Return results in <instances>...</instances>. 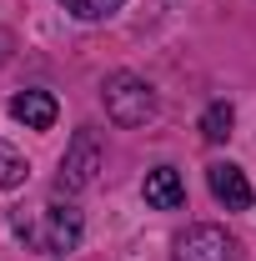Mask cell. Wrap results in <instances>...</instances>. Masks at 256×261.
<instances>
[{"label":"cell","mask_w":256,"mask_h":261,"mask_svg":"<svg viewBox=\"0 0 256 261\" xmlns=\"http://www.w3.org/2000/svg\"><path fill=\"white\" fill-rule=\"evenodd\" d=\"M231 126H236V106H231V100H211V106L201 111V121H196V130H201L206 146L231 141Z\"/></svg>","instance_id":"ba28073f"},{"label":"cell","mask_w":256,"mask_h":261,"mask_svg":"<svg viewBox=\"0 0 256 261\" xmlns=\"http://www.w3.org/2000/svg\"><path fill=\"white\" fill-rule=\"evenodd\" d=\"M171 261H236V241L226 236V226L196 221L171 241Z\"/></svg>","instance_id":"277c9868"},{"label":"cell","mask_w":256,"mask_h":261,"mask_svg":"<svg viewBox=\"0 0 256 261\" xmlns=\"http://www.w3.org/2000/svg\"><path fill=\"white\" fill-rule=\"evenodd\" d=\"M206 186H211V196L226 211H246L251 206V181H246V171L236 161H211L206 166Z\"/></svg>","instance_id":"5b68a950"},{"label":"cell","mask_w":256,"mask_h":261,"mask_svg":"<svg viewBox=\"0 0 256 261\" xmlns=\"http://www.w3.org/2000/svg\"><path fill=\"white\" fill-rule=\"evenodd\" d=\"M25 176H31L25 156H20L10 141H0V191H15V186H25Z\"/></svg>","instance_id":"9c48e42d"},{"label":"cell","mask_w":256,"mask_h":261,"mask_svg":"<svg viewBox=\"0 0 256 261\" xmlns=\"http://www.w3.org/2000/svg\"><path fill=\"white\" fill-rule=\"evenodd\" d=\"M141 196H146V206H156V211H181V206H186V181H181L176 166H156V171H146Z\"/></svg>","instance_id":"8992f818"},{"label":"cell","mask_w":256,"mask_h":261,"mask_svg":"<svg viewBox=\"0 0 256 261\" xmlns=\"http://www.w3.org/2000/svg\"><path fill=\"white\" fill-rule=\"evenodd\" d=\"M10 121H20L25 130H50L56 126V116H61V106L50 91H20V96H10Z\"/></svg>","instance_id":"52a82bcc"},{"label":"cell","mask_w":256,"mask_h":261,"mask_svg":"<svg viewBox=\"0 0 256 261\" xmlns=\"http://www.w3.org/2000/svg\"><path fill=\"white\" fill-rule=\"evenodd\" d=\"M100 106H106V116H111L116 126H126V130L156 121V111H161L151 81L136 75V70H116V75H106V81H100Z\"/></svg>","instance_id":"7a4b0ae2"},{"label":"cell","mask_w":256,"mask_h":261,"mask_svg":"<svg viewBox=\"0 0 256 261\" xmlns=\"http://www.w3.org/2000/svg\"><path fill=\"white\" fill-rule=\"evenodd\" d=\"M15 231L31 241L40 256H70L75 246H81V236H86V216L70 206V201H45L40 211H35L31 221H15Z\"/></svg>","instance_id":"6da1fadb"},{"label":"cell","mask_w":256,"mask_h":261,"mask_svg":"<svg viewBox=\"0 0 256 261\" xmlns=\"http://www.w3.org/2000/svg\"><path fill=\"white\" fill-rule=\"evenodd\" d=\"M65 15H75V20H106V15H116L126 0H61Z\"/></svg>","instance_id":"30bf717a"},{"label":"cell","mask_w":256,"mask_h":261,"mask_svg":"<svg viewBox=\"0 0 256 261\" xmlns=\"http://www.w3.org/2000/svg\"><path fill=\"white\" fill-rule=\"evenodd\" d=\"M100 166H106V146H100V136L91 126H81L70 136V146H65L61 166H56V196H81L96 186Z\"/></svg>","instance_id":"3957f363"}]
</instances>
